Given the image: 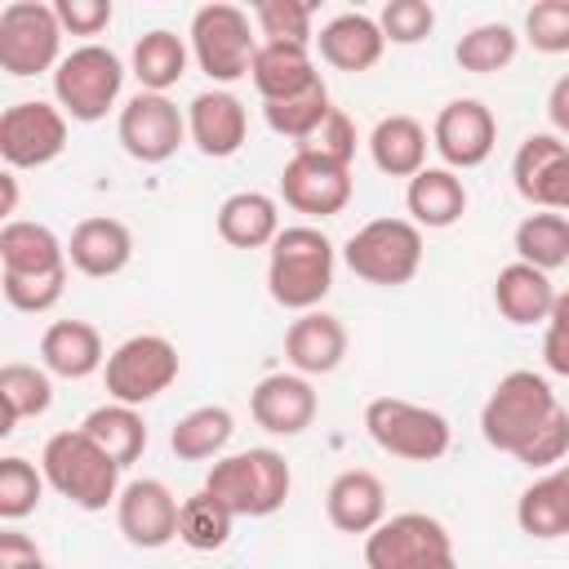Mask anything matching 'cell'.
Here are the masks:
<instances>
[{
  "label": "cell",
  "mask_w": 569,
  "mask_h": 569,
  "mask_svg": "<svg viewBox=\"0 0 569 569\" xmlns=\"http://www.w3.org/2000/svg\"><path fill=\"white\" fill-rule=\"evenodd\" d=\"M40 471L49 480V489H58L71 507L80 511H102L107 502L120 498V462L84 431H53L40 449Z\"/></svg>",
  "instance_id": "obj_1"
},
{
  "label": "cell",
  "mask_w": 569,
  "mask_h": 569,
  "mask_svg": "<svg viewBox=\"0 0 569 569\" xmlns=\"http://www.w3.org/2000/svg\"><path fill=\"white\" fill-rule=\"evenodd\" d=\"M333 240L320 227H284L271 240L267 293L284 311H316L333 289Z\"/></svg>",
  "instance_id": "obj_2"
},
{
  "label": "cell",
  "mask_w": 569,
  "mask_h": 569,
  "mask_svg": "<svg viewBox=\"0 0 569 569\" xmlns=\"http://www.w3.org/2000/svg\"><path fill=\"white\" fill-rule=\"evenodd\" d=\"M556 413H560V400H556L551 382L533 369H511L507 378H498V387L489 391V400L480 409V436L498 453L520 458Z\"/></svg>",
  "instance_id": "obj_3"
},
{
  "label": "cell",
  "mask_w": 569,
  "mask_h": 569,
  "mask_svg": "<svg viewBox=\"0 0 569 569\" xmlns=\"http://www.w3.org/2000/svg\"><path fill=\"white\" fill-rule=\"evenodd\" d=\"M289 462L276 449H244L227 453L209 467L204 489L231 511V516H271L289 498Z\"/></svg>",
  "instance_id": "obj_4"
},
{
  "label": "cell",
  "mask_w": 569,
  "mask_h": 569,
  "mask_svg": "<svg viewBox=\"0 0 569 569\" xmlns=\"http://www.w3.org/2000/svg\"><path fill=\"white\" fill-rule=\"evenodd\" d=\"M365 431L382 453L405 458V462H436L449 453V440H453L445 413L413 405V400H400V396L369 400L365 405Z\"/></svg>",
  "instance_id": "obj_5"
},
{
  "label": "cell",
  "mask_w": 569,
  "mask_h": 569,
  "mask_svg": "<svg viewBox=\"0 0 569 569\" xmlns=\"http://www.w3.org/2000/svg\"><path fill=\"white\" fill-rule=\"evenodd\" d=\"M342 258L369 284H409L422 267V227H413L409 218H373L342 244Z\"/></svg>",
  "instance_id": "obj_6"
},
{
  "label": "cell",
  "mask_w": 569,
  "mask_h": 569,
  "mask_svg": "<svg viewBox=\"0 0 569 569\" xmlns=\"http://www.w3.org/2000/svg\"><path fill=\"white\" fill-rule=\"evenodd\" d=\"M365 565L369 569H458L449 529L427 511H400L387 516L365 538Z\"/></svg>",
  "instance_id": "obj_7"
},
{
  "label": "cell",
  "mask_w": 569,
  "mask_h": 569,
  "mask_svg": "<svg viewBox=\"0 0 569 569\" xmlns=\"http://www.w3.org/2000/svg\"><path fill=\"white\" fill-rule=\"evenodd\" d=\"M62 22L53 4L40 0H13L0 9V67L13 80L40 76V71H58L62 53Z\"/></svg>",
  "instance_id": "obj_8"
},
{
  "label": "cell",
  "mask_w": 569,
  "mask_h": 569,
  "mask_svg": "<svg viewBox=\"0 0 569 569\" xmlns=\"http://www.w3.org/2000/svg\"><path fill=\"white\" fill-rule=\"evenodd\" d=\"M120 89H124V62L107 44H80L53 71V98L80 124L102 120L116 107Z\"/></svg>",
  "instance_id": "obj_9"
},
{
  "label": "cell",
  "mask_w": 569,
  "mask_h": 569,
  "mask_svg": "<svg viewBox=\"0 0 569 569\" xmlns=\"http://www.w3.org/2000/svg\"><path fill=\"white\" fill-rule=\"evenodd\" d=\"M102 378H107V396L116 405L138 409L178 382V347L164 333H133L107 356Z\"/></svg>",
  "instance_id": "obj_10"
},
{
  "label": "cell",
  "mask_w": 569,
  "mask_h": 569,
  "mask_svg": "<svg viewBox=\"0 0 569 569\" xmlns=\"http://www.w3.org/2000/svg\"><path fill=\"white\" fill-rule=\"evenodd\" d=\"M258 40L249 31V13L236 4H204L191 18V58L213 84H236L249 76Z\"/></svg>",
  "instance_id": "obj_11"
},
{
  "label": "cell",
  "mask_w": 569,
  "mask_h": 569,
  "mask_svg": "<svg viewBox=\"0 0 569 569\" xmlns=\"http://www.w3.org/2000/svg\"><path fill=\"white\" fill-rule=\"evenodd\" d=\"M67 151V111L40 98L13 102L0 116V156L9 169H40Z\"/></svg>",
  "instance_id": "obj_12"
},
{
  "label": "cell",
  "mask_w": 569,
  "mask_h": 569,
  "mask_svg": "<svg viewBox=\"0 0 569 569\" xmlns=\"http://www.w3.org/2000/svg\"><path fill=\"white\" fill-rule=\"evenodd\" d=\"M120 147L142 164H164L187 142V116L164 93H133L116 120Z\"/></svg>",
  "instance_id": "obj_13"
},
{
  "label": "cell",
  "mask_w": 569,
  "mask_h": 569,
  "mask_svg": "<svg viewBox=\"0 0 569 569\" xmlns=\"http://www.w3.org/2000/svg\"><path fill=\"white\" fill-rule=\"evenodd\" d=\"M498 142V120L480 98H453L436 111L431 124V147L440 151L445 169H476L493 156Z\"/></svg>",
  "instance_id": "obj_14"
},
{
  "label": "cell",
  "mask_w": 569,
  "mask_h": 569,
  "mask_svg": "<svg viewBox=\"0 0 569 569\" xmlns=\"http://www.w3.org/2000/svg\"><path fill=\"white\" fill-rule=\"evenodd\" d=\"M511 178L533 209L569 213V142H560V133H529L516 147Z\"/></svg>",
  "instance_id": "obj_15"
},
{
  "label": "cell",
  "mask_w": 569,
  "mask_h": 569,
  "mask_svg": "<svg viewBox=\"0 0 569 569\" xmlns=\"http://www.w3.org/2000/svg\"><path fill=\"white\" fill-rule=\"evenodd\" d=\"M178 511H182V502L169 493L164 480H151V476L129 480L116 498V525L142 551L169 547L178 538Z\"/></svg>",
  "instance_id": "obj_16"
},
{
  "label": "cell",
  "mask_w": 569,
  "mask_h": 569,
  "mask_svg": "<svg viewBox=\"0 0 569 569\" xmlns=\"http://www.w3.org/2000/svg\"><path fill=\"white\" fill-rule=\"evenodd\" d=\"M280 196L289 209H298L307 218H333L351 200V169L293 151L289 164L280 169Z\"/></svg>",
  "instance_id": "obj_17"
},
{
  "label": "cell",
  "mask_w": 569,
  "mask_h": 569,
  "mask_svg": "<svg viewBox=\"0 0 569 569\" xmlns=\"http://www.w3.org/2000/svg\"><path fill=\"white\" fill-rule=\"evenodd\" d=\"M244 133H249V116H244V102L231 89H204V93L191 98L187 138L196 142L200 156L227 160V156H236L244 147Z\"/></svg>",
  "instance_id": "obj_18"
},
{
  "label": "cell",
  "mask_w": 569,
  "mask_h": 569,
  "mask_svg": "<svg viewBox=\"0 0 569 569\" xmlns=\"http://www.w3.org/2000/svg\"><path fill=\"white\" fill-rule=\"evenodd\" d=\"M316 387L302 373H267L249 391V413L271 436H302L316 422Z\"/></svg>",
  "instance_id": "obj_19"
},
{
  "label": "cell",
  "mask_w": 569,
  "mask_h": 569,
  "mask_svg": "<svg viewBox=\"0 0 569 569\" xmlns=\"http://www.w3.org/2000/svg\"><path fill=\"white\" fill-rule=\"evenodd\" d=\"M325 516H329L333 529L369 538L387 520V489H382V480L373 471H365V467L338 471L333 485L325 489Z\"/></svg>",
  "instance_id": "obj_20"
},
{
  "label": "cell",
  "mask_w": 569,
  "mask_h": 569,
  "mask_svg": "<svg viewBox=\"0 0 569 569\" xmlns=\"http://www.w3.org/2000/svg\"><path fill=\"white\" fill-rule=\"evenodd\" d=\"M284 360L302 378L333 373L347 360V329L329 311H302L284 333Z\"/></svg>",
  "instance_id": "obj_21"
},
{
  "label": "cell",
  "mask_w": 569,
  "mask_h": 569,
  "mask_svg": "<svg viewBox=\"0 0 569 569\" xmlns=\"http://www.w3.org/2000/svg\"><path fill=\"white\" fill-rule=\"evenodd\" d=\"M129 258H133V231L120 218H84L67 240V262L93 280L120 276Z\"/></svg>",
  "instance_id": "obj_22"
},
{
  "label": "cell",
  "mask_w": 569,
  "mask_h": 569,
  "mask_svg": "<svg viewBox=\"0 0 569 569\" xmlns=\"http://www.w3.org/2000/svg\"><path fill=\"white\" fill-rule=\"evenodd\" d=\"M316 44H320V58H325L333 71H369V67H378V58H382V49H387V36H382L378 18L351 9V13L329 18V22L320 27Z\"/></svg>",
  "instance_id": "obj_23"
},
{
  "label": "cell",
  "mask_w": 569,
  "mask_h": 569,
  "mask_svg": "<svg viewBox=\"0 0 569 569\" xmlns=\"http://www.w3.org/2000/svg\"><path fill=\"white\" fill-rule=\"evenodd\" d=\"M249 80L262 93V102H289V98L316 89L320 71L311 62V49H302V44H258Z\"/></svg>",
  "instance_id": "obj_24"
},
{
  "label": "cell",
  "mask_w": 569,
  "mask_h": 569,
  "mask_svg": "<svg viewBox=\"0 0 569 569\" xmlns=\"http://www.w3.org/2000/svg\"><path fill=\"white\" fill-rule=\"evenodd\" d=\"M40 360L49 373L58 378H89L107 365V351H102V333L89 325V320H53L44 333H40Z\"/></svg>",
  "instance_id": "obj_25"
},
{
  "label": "cell",
  "mask_w": 569,
  "mask_h": 569,
  "mask_svg": "<svg viewBox=\"0 0 569 569\" xmlns=\"http://www.w3.org/2000/svg\"><path fill=\"white\" fill-rule=\"evenodd\" d=\"M405 209H409V222L413 227H427V231H445L453 227L462 213H467V187L453 169H422L409 178V191H405Z\"/></svg>",
  "instance_id": "obj_26"
},
{
  "label": "cell",
  "mask_w": 569,
  "mask_h": 569,
  "mask_svg": "<svg viewBox=\"0 0 569 569\" xmlns=\"http://www.w3.org/2000/svg\"><path fill=\"white\" fill-rule=\"evenodd\" d=\"M0 271L4 276H49L67 271V244L44 222H4L0 227Z\"/></svg>",
  "instance_id": "obj_27"
},
{
  "label": "cell",
  "mask_w": 569,
  "mask_h": 569,
  "mask_svg": "<svg viewBox=\"0 0 569 569\" xmlns=\"http://www.w3.org/2000/svg\"><path fill=\"white\" fill-rule=\"evenodd\" d=\"M493 307L502 311V320L511 325H538L551 320L556 307V284L547 271L529 267V262H507L493 280Z\"/></svg>",
  "instance_id": "obj_28"
},
{
  "label": "cell",
  "mask_w": 569,
  "mask_h": 569,
  "mask_svg": "<svg viewBox=\"0 0 569 569\" xmlns=\"http://www.w3.org/2000/svg\"><path fill=\"white\" fill-rule=\"evenodd\" d=\"M280 231V209L262 191H236L218 204V236L231 249H271Z\"/></svg>",
  "instance_id": "obj_29"
},
{
  "label": "cell",
  "mask_w": 569,
  "mask_h": 569,
  "mask_svg": "<svg viewBox=\"0 0 569 569\" xmlns=\"http://www.w3.org/2000/svg\"><path fill=\"white\" fill-rule=\"evenodd\" d=\"M427 129L413 116H382L369 133V156L387 178H413L427 169Z\"/></svg>",
  "instance_id": "obj_30"
},
{
  "label": "cell",
  "mask_w": 569,
  "mask_h": 569,
  "mask_svg": "<svg viewBox=\"0 0 569 569\" xmlns=\"http://www.w3.org/2000/svg\"><path fill=\"white\" fill-rule=\"evenodd\" d=\"M516 525L529 538H565L569 533V462L533 480L516 502Z\"/></svg>",
  "instance_id": "obj_31"
},
{
  "label": "cell",
  "mask_w": 569,
  "mask_h": 569,
  "mask_svg": "<svg viewBox=\"0 0 569 569\" xmlns=\"http://www.w3.org/2000/svg\"><path fill=\"white\" fill-rule=\"evenodd\" d=\"M231 436H236V418L222 405H200L178 418V427L169 431V449L182 462H204V458L218 462L222 449L231 445Z\"/></svg>",
  "instance_id": "obj_32"
},
{
  "label": "cell",
  "mask_w": 569,
  "mask_h": 569,
  "mask_svg": "<svg viewBox=\"0 0 569 569\" xmlns=\"http://www.w3.org/2000/svg\"><path fill=\"white\" fill-rule=\"evenodd\" d=\"M187 58H191V49L182 44V36H173L164 27L138 36V44H133V76H138L142 93L173 89L187 76Z\"/></svg>",
  "instance_id": "obj_33"
},
{
  "label": "cell",
  "mask_w": 569,
  "mask_h": 569,
  "mask_svg": "<svg viewBox=\"0 0 569 569\" xmlns=\"http://www.w3.org/2000/svg\"><path fill=\"white\" fill-rule=\"evenodd\" d=\"M120 467H129V462H138L142 458V449H147V422H142V413L133 409V405H98V409H89L84 413V422H80Z\"/></svg>",
  "instance_id": "obj_34"
},
{
  "label": "cell",
  "mask_w": 569,
  "mask_h": 569,
  "mask_svg": "<svg viewBox=\"0 0 569 569\" xmlns=\"http://www.w3.org/2000/svg\"><path fill=\"white\" fill-rule=\"evenodd\" d=\"M511 244H516V262H529L538 271H556L569 262V218L538 209V213L520 218Z\"/></svg>",
  "instance_id": "obj_35"
},
{
  "label": "cell",
  "mask_w": 569,
  "mask_h": 569,
  "mask_svg": "<svg viewBox=\"0 0 569 569\" xmlns=\"http://www.w3.org/2000/svg\"><path fill=\"white\" fill-rule=\"evenodd\" d=\"M0 405H4V427H0V436H9L22 418H40V413L53 405L49 369L9 360V365L0 369Z\"/></svg>",
  "instance_id": "obj_36"
},
{
  "label": "cell",
  "mask_w": 569,
  "mask_h": 569,
  "mask_svg": "<svg viewBox=\"0 0 569 569\" xmlns=\"http://www.w3.org/2000/svg\"><path fill=\"white\" fill-rule=\"evenodd\" d=\"M231 525H236V516H231L209 489H200V493L182 498V511H178V542L191 547V551H218V547H227Z\"/></svg>",
  "instance_id": "obj_37"
},
{
  "label": "cell",
  "mask_w": 569,
  "mask_h": 569,
  "mask_svg": "<svg viewBox=\"0 0 569 569\" xmlns=\"http://www.w3.org/2000/svg\"><path fill=\"white\" fill-rule=\"evenodd\" d=\"M516 49H520V36L507 22H480L453 44V58L471 76H493L516 58Z\"/></svg>",
  "instance_id": "obj_38"
},
{
  "label": "cell",
  "mask_w": 569,
  "mask_h": 569,
  "mask_svg": "<svg viewBox=\"0 0 569 569\" xmlns=\"http://www.w3.org/2000/svg\"><path fill=\"white\" fill-rule=\"evenodd\" d=\"M329 111H333V107H329V89H325V80H320L316 89L289 98V102H262V120H267V129L280 133V138H293V147L307 142V138L329 120Z\"/></svg>",
  "instance_id": "obj_39"
},
{
  "label": "cell",
  "mask_w": 569,
  "mask_h": 569,
  "mask_svg": "<svg viewBox=\"0 0 569 569\" xmlns=\"http://www.w3.org/2000/svg\"><path fill=\"white\" fill-rule=\"evenodd\" d=\"M253 22H258L262 44H302V49H311V40H316L311 4H302V0H258Z\"/></svg>",
  "instance_id": "obj_40"
},
{
  "label": "cell",
  "mask_w": 569,
  "mask_h": 569,
  "mask_svg": "<svg viewBox=\"0 0 569 569\" xmlns=\"http://www.w3.org/2000/svg\"><path fill=\"white\" fill-rule=\"evenodd\" d=\"M44 471H36L27 458L9 453L0 458V520H22L40 507V493H44Z\"/></svg>",
  "instance_id": "obj_41"
},
{
  "label": "cell",
  "mask_w": 569,
  "mask_h": 569,
  "mask_svg": "<svg viewBox=\"0 0 569 569\" xmlns=\"http://www.w3.org/2000/svg\"><path fill=\"white\" fill-rule=\"evenodd\" d=\"M0 289H4V302L13 311L40 316V311L58 307V298L67 289V271H49V276H4L0 271Z\"/></svg>",
  "instance_id": "obj_42"
},
{
  "label": "cell",
  "mask_w": 569,
  "mask_h": 569,
  "mask_svg": "<svg viewBox=\"0 0 569 569\" xmlns=\"http://www.w3.org/2000/svg\"><path fill=\"white\" fill-rule=\"evenodd\" d=\"M378 27L391 44H418L436 27V9L427 0H387L378 13Z\"/></svg>",
  "instance_id": "obj_43"
},
{
  "label": "cell",
  "mask_w": 569,
  "mask_h": 569,
  "mask_svg": "<svg viewBox=\"0 0 569 569\" xmlns=\"http://www.w3.org/2000/svg\"><path fill=\"white\" fill-rule=\"evenodd\" d=\"M525 40L538 53H569V0H538L525 13Z\"/></svg>",
  "instance_id": "obj_44"
},
{
  "label": "cell",
  "mask_w": 569,
  "mask_h": 569,
  "mask_svg": "<svg viewBox=\"0 0 569 569\" xmlns=\"http://www.w3.org/2000/svg\"><path fill=\"white\" fill-rule=\"evenodd\" d=\"M293 151H302V156H320V160H333V164H347V169H351V156H356V124L333 107L329 120H325L307 142H298Z\"/></svg>",
  "instance_id": "obj_45"
},
{
  "label": "cell",
  "mask_w": 569,
  "mask_h": 569,
  "mask_svg": "<svg viewBox=\"0 0 569 569\" xmlns=\"http://www.w3.org/2000/svg\"><path fill=\"white\" fill-rule=\"evenodd\" d=\"M542 365L551 373L569 378V289L556 293V307H551V320L542 333Z\"/></svg>",
  "instance_id": "obj_46"
},
{
  "label": "cell",
  "mask_w": 569,
  "mask_h": 569,
  "mask_svg": "<svg viewBox=\"0 0 569 569\" xmlns=\"http://www.w3.org/2000/svg\"><path fill=\"white\" fill-rule=\"evenodd\" d=\"M565 453H569V409H560V413L533 436V445H529L516 462H525V467H556Z\"/></svg>",
  "instance_id": "obj_47"
},
{
  "label": "cell",
  "mask_w": 569,
  "mask_h": 569,
  "mask_svg": "<svg viewBox=\"0 0 569 569\" xmlns=\"http://www.w3.org/2000/svg\"><path fill=\"white\" fill-rule=\"evenodd\" d=\"M53 9L71 36H98L111 22V0H53Z\"/></svg>",
  "instance_id": "obj_48"
},
{
  "label": "cell",
  "mask_w": 569,
  "mask_h": 569,
  "mask_svg": "<svg viewBox=\"0 0 569 569\" xmlns=\"http://www.w3.org/2000/svg\"><path fill=\"white\" fill-rule=\"evenodd\" d=\"M0 569H49V565L36 551L31 538H22V533L9 529V533H0Z\"/></svg>",
  "instance_id": "obj_49"
},
{
  "label": "cell",
  "mask_w": 569,
  "mask_h": 569,
  "mask_svg": "<svg viewBox=\"0 0 569 569\" xmlns=\"http://www.w3.org/2000/svg\"><path fill=\"white\" fill-rule=\"evenodd\" d=\"M547 120H551V129L556 133H569V71L551 84V93H547Z\"/></svg>",
  "instance_id": "obj_50"
},
{
  "label": "cell",
  "mask_w": 569,
  "mask_h": 569,
  "mask_svg": "<svg viewBox=\"0 0 569 569\" xmlns=\"http://www.w3.org/2000/svg\"><path fill=\"white\" fill-rule=\"evenodd\" d=\"M0 191H4V204H0V213L13 222V209H18V178H13V169H9V173H0Z\"/></svg>",
  "instance_id": "obj_51"
}]
</instances>
